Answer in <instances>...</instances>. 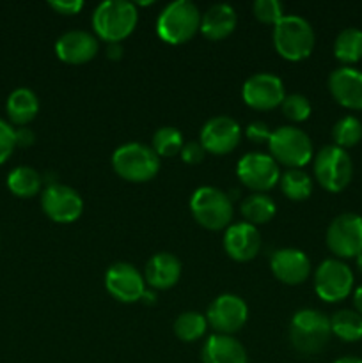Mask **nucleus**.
Wrapping results in <instances>:
<instances>
[{
	"instance_id": "36",
	"label": "nucleus",
	"mask_w": 362,
	"mask_h": 363,
	"mask_svg": "<svg viewBox=\"0 0 362 363\" xmlns=\"http://www.w3.org/2000/svg\"><path fill=\"white\" fill-rule=\"evenodd\" d=\"M248 140L256 142V144H268L270 137H272V130L265 121H252L245 130Z\"/></svg>"
},
{
	"instance_id": "38",
	"label": "nucleus",
	"mask_w": 362,
	"mask_h": 363,
	"mask_svg": "<svg viewBox=\"0 0 362 363\" xmlns=\"http://www.w3.org/2000/svg\"><path fill=\"white\" fill-rule=\"evenodd\" d=\"M48 6L59 14H75L84 7V2L82 0H52Z\"/></svg>"
},
{
	"instance_id": "41",
	"label": "nucleus",
	"mask_w": 362,
	"mask_h": 363,
	"mask_svg": "<svg viewBox=\"0 0 362 363\" xmlns=\"http://www.w3.org/2000/svg\"><path fill=\"white\" fill-rule=\"evenodd\" d=\"M353 305H355V308H357L358 314L362 315V286L355 289V293H353Z\"/></svg>"
},
{
	"instance_id": "44",
	"label": "nucleus",
	"mask_w": 362,
	"mask_h": 363,
	"mask_svg": "<svg viewBox=\"0 0 362 363\" xmlns=\"http://www.w3.org/2000/svg\"><path fill=\"white\" fill-rule=\"evenodd\" d=\"M355 259H357V269L362 273V252Z\"/></svg>"
},
{
	"instance_id": "29",
	"label": "nucleus",
	"mask_w": 362,
	"mask_h": 363,
	"mask_svg": "<svg viewBox=\"0 0 362 363\" xmlns=\"http://www.w3.org/2000/svg\"><path fill=\"white\" fill-rule=\"evenodd\" d=\"M280 190L291 201H305L312 194V179L302 169H287L280 176Z\"/></svg>"
},
{
	"instance_id": "11",
	"label": "nucleus",
	"mask_w": 362,
	"mask_h": 363,
	"mask_svg": "<svg viewBox=\"0 0 362 363\" xmlns=\"http://www.w3.org/2000/svg\"><path fill=\"white\" fill-rule=\"evenodd\" d=\"M236 176L245 186L263 194L279 183V163L266 152H247L238 162Z\"/></svg>"
},
{
	"instance_id": "24",
	"label": "nucleus",
	"mask_w": 362,
	"mask_h": 363,
	"mask_svg": "<svg viewBox=\"0 0 362 363\" xmlns=\"http://www.w3.org/2000/svg\"><path fill=\"white\" fill-rule=\"evenodd\" d=\"M6 112L11 123L18 124V126H25L31 123L39 112V99L34 91L27 87L14 89L9 94L6 103Z\"/></svg>"
},
{
	"instance_id": "6",
	"label": "nucleus",
	"mask_w": 362,
	"mask_h": 363,
	"mask_svg": "<svg viewBox=\"0 0 362 363\" xmlns=\"http://www.w3.org/2000/svg\"><path fill=\"white\" fill-rule=\"evenodd\" d=\"M190 211L195 222L204 229L220 230L233 218V202L227 194L215 186H201L192 194Z\"/></svg>"
},
{
	"instance_id": "28",
	"label": "nucleus",
	"mask_w": 362,
	"mask_h": 363,
	"mask_svg": "<svg viewBox=\"0 0 362 363\" xmlns=\"http://www.w3.org/2000/svg\"><path fill=\"white\" fill-rule=\"evenodd\" d=\"M332 335L344 342H357L362 339V315L357 311L343 308L330 318Z\"/></svg>"
},
{
	"instance_id": "12",
	"label": "nucleus",
	"mask_w": 362,
	"mask_h": 363,
	"mask_svg": "<svg viewBox=\"0 0 362 363\" xmlns=\"http://www.w3.org/2000/svg\"><path fill=\"white\" fill-rule=\"evenodd\" d=\"M41 208L50 220L57 223H71L80 218L84 201L71 186L60 183H48L41 194Z\"/></svg>"
},
{
	"instance_id": "2",
	"label": "nucleus",
	"mask_w": 362,
	"mask_h": 363,
	"mask_svg": "<svg viewBox=\"0 0 362 363\" xmlns=\"http://www.w3.org/2000/svg\"><path fill=\"white\" fill-rule=\"evenodd\" d=\"M137 6L130 0H105L92 13V28L106 43L126 39L137 27Z\"/></svg>"
},
{
	"instance_id": "14",
	"label": "nucleus",
	"mask_w": 362,
	"mask_h": 363,
	"mask_svg": "<svg viewBox=\"0 0 362 363\" xmlns=\"http://www.w3.org/2000/svg\"><path fill=\"white\" fill-rule=\"evenodd\" d=\"M241 96L248 106L256 110H272L283 105L286 92L280 77L273 73H256L245 80Z\"/></svg>"
},
{
	"instance_id": "37",
	"label": "nucleus",
	"mask_w": 362,
	"mask_h": 363,
	"mask_svg": "<svg viewBox=\"0 0 362 363\" xmlns=\"http://www.w3.org/2000/svg\"><path fill=\"white\" fill-rule=\"evenodd\" d=\"M204 155H206V149L202 147L201 142H195V140L187 142V144L183 145V149H181V158H183V162L190 163V165L201 163L202 160H204Z\"/></svg>"
},
{
	"instance_id": "19",
	"label": "nucleus",
	"mask_w": 362,
	"mask_h": 363,
	"mask_svg": "<svg viewBox=\"0 0 362 363\" xmlns=\"http://www.w3.org/2000/svg\"><path fill=\"white\" fill-rule=\"evenodd\" d=\"M329 91L344 108L362 110V71L350 66L337 67L329 77Z\"/></svg>"
},
{
	"instance_id": "33",
	"label": "nucleus",
	"mask_w": 362,
	"mask_h": 363,
	"mask_svg": "<svg viewBox=\"0 0 362 363\" xmlns=\"http://www.w3.org/2000/svg\"><path fill=\"white\" fill-rule=\"evenodd\" d=\"M283 113L287 119L300 123L311 116V103L304 94H287L283 101Z\"/></svg>"
},
{
	"instance_id": "4",
	"label": "nucleus",
	"mask_w": 362,
	"mask_h": 363,
	"mask_svg": "<svg viewBox=\"0 0 362 363\" xmlns=\"http://www.w3.org/2000/svg\"><path fill=\"white\" fill-rule=\"evenodd\" d=\"M332 337L330 319L316 308H302L291 318V346L302 354H316L329 344Z\"/></svg>"
},
{
	"instance_id": "21",
	"label": "nucleus",
	"mask_w": 362,
	"mask_h": 363,
	"mask_svg": "<svg viewBox=\"0 0 362 363\" xmlns=\"http://www.w3.org/2000/svg\"><path fill=\"white\" fill-rule=\"evenodd\" d=\"M181 277L180 259L169 252L155 254L148 261L144 269V280L153 289H170Z\"/></svg>"
},
{
	"instance_id": "8",
	"label": "nucleus",
	"mask_w": 362,
	"mask_h": 363,
	"mask_svg": "<svg viewBox=\"0 0 362 363\" xmlns=\"http://www.w3.org/2000/svg\"><path fill=\"white\" fill-rule=\"evenodd\" d=\"M314 176L327 191H343L353 177V163L346 149L337 145H325L319 149L314 156Z\"/></svg>"
},
{
	"instance_id": "39",
	"label": "nucleus",
	"mask_w": 362,
	"mask_h": 363,
	"mask_svg": "<svg viewBox=\"0 0 362 363\" xmlns=\"http://www.w3.org/2000/svg\"><path fill=\"white\" fill-rule=\"evenodd\" d=\"M35 140V135L31 128H18L16 130V145L20 147H28V145L34 144Z\"/></svg>"
},
{
	"instance_id": "18",
	"label": "nucleus",
	"mask_w": 362,
	"mask_h": 363,
	"mask_svg": "<svg viewBox=\"0 0 362 363\" xmlns=\"http://www.w3.org/2000/svg\"><path fill=\"white\" fill-rule=\"evenodd\" d=\"M270 268L283 284L298 286L309 279L311 261L298 248H280V250L273 252L272 259H270Z\"/></svg>"
},
{
	"instance_id": "9",
	"label": "nucleus",
	"mask_w": 362,
	"mask_h": 363,
	"mask_svg": "<svg viewBox=\"0 0 362 363\" xmlns=\"http://www.w3.org/2000/svg\"><path fill=\"white\" fill-rule=\"evenodd\" d=\"M353 287V273L339 259H327L314 272V291L327 303L348 298Z\"/></svg>"
},
{
	"instance_id": "30",
	"label": "nucleus",
	"mask_w": 362,
	"mask_h": 363,
	"mask_svg": "<svg viewBox=\"0 0 362 363\" xmlns=\"http://www.w3.org/2000/svg\"><path fill=\"white\" fill-rule=\"evenodd\" d=\"M206 328H208V319L199 312H183L174 321V333L183 342L199 340L206 333Z\"/></svg>"
},
{
	"instance_id": "22",
	"label": "nucleus",
	"mask_w": 362,
	"mask_h": 363,
	"mask_svg": "<svg viewBox=\"0 0 362 363\" xmlns=\"http://www.w3.org/2000/svg\"><path fill=\"white\" fill-rule=\"evenodd\" d=\"M202 363H248L247 351L233 335L209 337L201 351Z\"/></svg>"
},
{
	"instance_id": "20",
	"label": "nucleus",
	"mask_w": 362,
	"mask_h": 363,
	"mask_svg": "<svg viewBox=\"0 0 362 363\" xmlns=\"http://www.w3.org/2000/svg\"><path fill=\"white\" fill-rule=\"evenodd\" d=\"M96 52H98L96 35L82 28L64 32L55 43L57 57L67 64L89 62L96 55Z\"/></svg>"
},
{
	"instance_id": "1",
	"label": "nucleus",
	"mask_w": 362,
	"mask_h": 363,
	"mask_svg": "<svg viewBox=\"0 0 362 363\" xmlns=\"http://www.w3.org/2000/svg\"><path fill=\"white\" fill-rule=\"evenodd\" d=\"M314 28L300 14H284L273 25V46L286 60L307 59L314 48Z\"/></svg>"
},
{
	"instance_id": "5",
	"label": "nucleus",
	"mask_w": 362,
	"mask_h": 363,
	"mask_svg": "<svg viewBox=\"0 0 362 363\" xmlns=\"http://www.w3.org/2000/svg\"><path fill=\"white\" fill-rule=\"evenodd\" d=\"M112 167L123 179L131 183H146L158 174L160 156L151 145L130 142L114 151Z\"/></svg>"
},
{
	"instance_id": "42",
	"label": "nucleus",
	"mask_w": 362,
	"mask_h": 363,
	"mask_svg": "<svg viewBox=\"0 0 362 363\" xmlns=\"http://www.w3.org/2000/svg\"><path fill=\"white\" fill-rule=\"evenodd\" d=\"M334 363H362V358L357 357H343L339 360H336Z\"/></svg>"
},
{
	"instance_id": "31",
	"label": "nucleus",
	"mask_w": 362,
	"mask_h": 363,
	"mask_svg": "<svg viewBox=\"0 0 362 363\" xmlns=\"http://www.w3.org/2000/svg\"><path fill=\"white\" fill-rule=\"evenodd\" d=\"M332 138L334 145H337V147H353L362 140V123L353 116L343 117L334 124Z\"/></svg>"
},
{
	"instance_id": "40",
	"label": "nucleus",
	"mask_w": 362,
	"mask_h": 363,
	"mask_svg": "<svg viewBox=\"0 0 362 363\" xmlns=\"http://www.w3.org/2000/svg\"><path fill=\"white\" fill-rule=\"evenodd\" d=\"M106 55H109V59H121V55H123V46H121V43H109V46H106Z\"/></svg>"
},
{
	"instance_id": "10",
	"label": "nucleus",
	"mask_w": 362,
	"mask_h": 363,
	"mask_svg": "<svg viewBox=\"0 0 362 363\" xmlns=\"http://www.w3.org/2000/svg\"><path fill=\"white\" fill-rule=\"evenodd\" d=\"M327 247L337 257H357L362 252V216L341 213L327 229Z\"/></svg>"
},
{
	"instance_id": "17",
	"label": "nucleus",
	"mask_w": 362,
	"mask_h": 363,
	"mask_svg": "<svg viewBox=\"0 0 362 363\" xmlns=\"http://www.w3.org/2000/svg\"><path fill=\"white\" fill-rule=\"evenodd\" d=\"M224 248L227 255L238 262L252 261L261 248V234L247 222L233 223L224 234Z\"/></svg>"
},
{
	"instance_id": "43",
	"label": "nucleus",
	"mask_w": 362,
	"mask_h": 363,
	"mask_svg": "<svg viewBox=\"0 0 362 363\" xmlns=\"http://www.w3.org/2000/svg\"><path fill=\"white\" fill-rule=\"evenodd\" d=\"M142 300L148 301V303H155L156 294L155 293H149V291H144V294H142Z\"/></svg>"
},
{
	"instance_id": "34",
	"label": "nucleus",
	"mask_w": 362,
	"mask_h": 363,
	"mask_svg": "<svg viewBox=\"0 0 362 363\" xmlns=\"http://www.w3.org/2000/svg\"><path fill=\"white\" fill-rule=\"evenodd\" d=\"M252 13L263 23L275 25L284 16V6L279 0H256L252 4Z\"/></svg>"
},
{
	"instance_id": "7",
	"label": "nucleus",
	"mask_w": 362,
	"mask_h": 363,
	"mask_svg": "<svg viewBox=\"0 0 362 363\" xmlns=\"http://www.w3.org/2000/svg\"><path fill=\"white\" fill-rule=\"evenodd\" d=\"M270 156L287 169H302L312 158V142L304 130L280 126L272 131L268 142Z\"/></svg>"
},
{
	"instance_id": "32",
	"label": "nucleus",
	"mask_w": 362,
	"mask_h": 363,
	"mask_svg": "<svg viewBox=\"0 0 362 363\" xmlns=\"http://www.w3.org/2000/svg\"><path fill=\"white\" fill-rule=\"evenodd\" d=\"M183 135H181L180 130L172 126H162L155 131L153 135V145L155 152L158 156H176L177 152H181L183 149Z\"/></svg>"
},
{
	"instance_id": "35",
	"label": "nucleus",
	"mask_w": 362,
	"mask_h": 363,
	"mask_svg": "<svg viewBox=\"0 0 362 363\" xmlns=\"http://www.w3.org/2000/svg\"><path fill=\"white\" fill-rule=\"evenodd\" d=\"M16 147V130L11 128L9 123L0 119V165L9 160Z\"/></svg>"
},
{
	"instance_id": "25",
	"label": "nucleus",
	"mask_w": 362,
	"mask_h": 363,
	"mask_svg": "<svg viewBox=\"0 0 362 363\" xmlns=\"http://www.w3.org/2000/svg\"><path fill=\"white\" fill-rule=\"evenodd\" d=\"M43 179L39 176V172L32 167L21 165L16 167L9 172L7 176V188L11 190V194H14L16 197L28 199L34 197L35 194H39L41 190Z\"/></svg>"
},
{
	"instance_id": "23",
	"label": "nucleus",
	"mask_w": 362,
	"mask_h": 363,
	"mask_svg": "<svg viewBox=\"0 0 362 363\" xmlns=\"http://www.w3.org/2000/svg\"><path fill=\"white\" fill-rule=\"evenodd\" d=\"M236 11L229 4H213L201 16L199 30L204 34V38L212 39V41H220L236 28Z\"/></svg>"
},
{
	"instance_id": "16",
	"label": "nucleus",
	"mask_w": 362,
	"mask_h": 363,
	"mask_svg": "<svg viewBox=\"0 0 362 363\" xmlns=\"http://www.w3.org/2000/svg\"><path fill=\"white\" fill-rule=\"evenodd\" d=\"M241 138V128L238 121L229 116H216L206 121L201 130L199 142L206 152L212 155H227L233 151Z\"/></svg>"
},
{
	"instance_id": "3",
	"label": "nucleus",
	"mask_w": 362,
	"mask_h": 363,
	"mask_svg": "<svg viewBox=\"0 0 362 363\" xmlns=\"http://www.w3.org/2000/svg\"><path fill=\"white\" fill-rule=\"evenodd\" d=\"M201 11L190 0H174L167 4L156 20V32L169 45L190 41L201 28Z\"/></svg>"
},
{
	"instance_id": "15",
	"label": "nucleus",
	"mask_w": 362,
	"mask_h": 363,
	"mask_svg": "<svg viewBox=\"0 0 362 363\" xmlns=\"http://www.w3.org/2000/svg\"><path fill=\"white\" fill-rule=\"evenodd\" d=\"M105 287L110 296L116 298L121 303H135L142 300L146 280L133 264L116 262L106 269Z\"/></svg>"
},
{
	"instance_id": "13",
	"label": "nucleus",
	"mask_w": 362,
	"mask_h": 363,
	"mask_svg": "<svg viewBox=\"0 0 362 363\" xmlns=\"http://www.w3.org/2000/svg\"><path fill=\"white\" fill-rule=\"evenodd\" d=\"M247 303L236 294H220L212 301L206 314L209 326L220 335H233L240 332L247 323Z\"/></svg>"
},
{
	"instance_id": "27",
	"label": "nucleus",
	"mask_w": 362,
	"mask_h": 363,
	"mask_svg": "<svg viewBox=\"0 0 362 363\" xmlns=\"http://www.w3.org/2000/svg\"><path fill=\"white\" fill-rule=\"evenodd\" d=\"M334 55L343 64H355L362 59V30L355 27L343 28L334 41Z\"/></svg>"
},
{
	"instance_id": "26",
	"label": "nucleus",
	"mask_w": 362,
	"mask_h": 363,
	"mask_svg": "<svg viewBox=\"0 0 362 363\" xmlns=\"http://www.w3.org/2000/svg\"><path fill=\"white\" fill-rule=\"evenodd\" d=\"M240 211L247 223L251 225H259V223H266L273 218L277 211V206L272 197L266 194H252L243 199L240 206Z\"/></svg>"
}]
</instances>
